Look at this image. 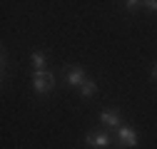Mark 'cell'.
I'll return each mask as SVG.
<instances>
[{
    "label": "cell",
    "instance_id": "obj_4",
    "mask_svg": "<svg viewBox=\"0 0 157 149\" xmlns=\"http://www.w3.org/2000/svg\"><path fill=\"white\" fill-rule=\"evenodd\" d=\"M100 122L105 127H117V129L122 127V119H120V112H117V109H105L100 114Z\"/></svg>",
    "mask_w": 157,
    "mask_h": 149
},
{
    "label": "cell",
    "instance_id": "obj_1",
    "mask_svg": "<svg viewBox=\"0 0 157 149\" xmlns=\"http://www.w3.org/2000/svg\"><path fill=\"white\" fill-rule=\"evenodd\" d=\"M55 87V74L48 72V70H37L33 74V89L37 95H48V92Z\"/></svg>",
    "mask_w": 157,
    "mask_h": 149
},
{
    "label": "cell",
    "instance_id": "obj_6",
    "mask_svg": "<svg viewBox=\"0 0 157 149\" xmlns=\"http://www.w3.org/2000/svg\"><path fill=\"white\" fill-rule=\"evenodd\" d=\"M95 92H97V85H95L92 80H85V85L80 87V95L87 100V97H92V95H95Z\"/></svg>",
    "mask_w": 157,
    "mask_h": 149
},
{
    "label": "cell",
    "instance_id": "obj_10",
    "mask_svg": "<svg viewBox=\"0 0 157 149\" xmlns=\"http://www.w3.org/2000/svg\"><path fill=\"white\" fill-rule=\"evenodd\" d=\"M155 77H157V65H155Z\"/></svg>",
    "mask_w": 157,
    "mask_h": 149
},
{
    "label": "cell",
    "instance_id": "obj_3",
    "mask_svg": "<svg viewBox=\"0 0 157 149\" xmlns=\"http://www.w3.org/2000/svg\"><path fill=\"white\" fill-rule=\"evenodd\" d=\"M117 139H120V147H137V132L132 127H120L117 129Z\"/></svg>",
    "mask_w": 157,
    "mask_h": 149
},
{
    "label": "cell",
    "instance_id": "obj_7",
    "mask_svg": "<svg viewBox=\"0 0 157 149\" xmlns=\"http://www.w3.org/2000/svg\"><path fill=\"white\" fill-rule=\"evenodd\" d=\"M30 60H33L35 72H37V70H45V55H43V52H33V57H30Z\"/></svg>",
    "mask_w": 157,
    "mask_h": 149
},
{
    "label": "cell",
    "instance_id": "obj_9",
    "mask_svg": "<svg viewBox=\"0 0 157 149\" xmlns=\"http://www.w3.org/2000/svg\"><path fill=\"white\" fill-rule=\"evenodd\" d=\"M142 5H147V10H157V0H147V3H142Z\"/></svg>",
    "mask_w": 157,
    "mask_h": 149
},
{
    "label": "cell",
    "instance_id": "obj_2",
    "mask_svg": "<svg viewBox=\"0 0 157 149\" xmlns=\"http://www.w3.org/2000/svg\"><path fill=\"white\" fill-rule=\"evenodd\" d=\"M85 142H87V147L90 149H107L110 144H112V139L107 137V134H102V132H90L87 137H85Z\"/></svg>",
    "mask_w": 157,
    "mask_h": 149
},
{
    "label": "cell",
    "instance_id": "obj_5",
    "mask_svg": "<svg viewBox=\"0 0 157 149\" xmlns=\"http://www.w3.org/2000/svg\"><path fill=\"white\" fill-rule=\"evenodd\" d=\"M67 85H72V87H82V85H85V72H82V67H70V70H67Z\"/></svg>",
    "mask_w": 157,
    "mask_h": 149
},
{
    "label": "cell",
    "instance_id": "obj_8",
    "mask_svg": "<svg viewBox=\"0 0 157 149\" xmlns=\"http://www.w3.org/2000/svg\"><path fill=\"white\" fill-rule=\"evenodd\" d=\"M140 5H142V3H137V0H127V3H125V8H127L130 13H132V10H140Z\"/></svg>",
    "mask_w": 157,
    "mask_h": 149
}]
</instances>
